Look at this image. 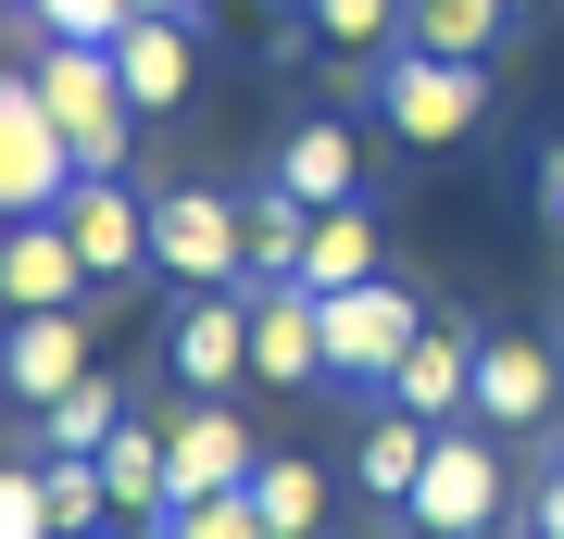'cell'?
Instances as JSON below:
<instances>
[{
  "label": "cell",
  "mask_w": 564,
  "mask_h": 539,
  "mask_svg": "<svg viewBox=\"0 0 564 539\" xmlns=\"http://www.w3.org/2000/svg\"><path fill=\"white\" fill-rule=\"evenodd\" d=\"M39 100H51V126L76 139V176H113L126 163V139H139V100H126V76H113V51H88V39H51L39 63Z\"/></svg>",
  "instance_id": "cell-1"
},
{
  "label": "cell",
  "mask_w": 564,
  "mask_h": 539,
  "mask_svg": "<svg viewBox=\"0 0 564 539\" xmlns=\"http://www.w3.org/2000/svg\"><path fill=\"white\" fill-rule=\"evenodd\" d=\"M151 263L176 289H251V201L226 188H163L151 201Z\"/></svg>",
  "instance_id": "cell-2"
},
{
  "label": "cell",
  "mask_w": 564,
  "mask_h": 539,
  "mask_svg": "<svg viewBox=\"0 0 564 539\" xmlns=\"http://www.w3.org/2000/svg\"><path fill=\"white\" fill-rule=\"evenodd\" d=\"M377 114H389V139L402 151H452L464 126L489 114V63H440V51H389L377 63Z\"/></svg>",
  "instance_id": "cell-3"
},
{
  "label": "cell",
  "mask_w": 564,
  "mask_h": 539,
  "mask_svg": "<svg viewBox=\"0 0 564 539\" xmlns=\"http://www.w3.org/2000/svg\"><path fill=\"white\" fill-rule=\"evenodd\" d=\"M426 339V301L402 277H364V289H326V377L351 389H389L402 377V352Z\"/></svg>",
  "instance_id": "cell-4"
},
{
  "label": "cell",
  "mask_w": 564,
  "mask_h": 539,
  "mask_svg": "<svg viewBox=\"0 0 564 539\" xmlns=\"http://www.w3.org/2000/svg\"><path fill=\"white\" fill-rule=\"evenodd\" d=\"M63 188H76V139L51 126L39 76H0V226L13 214H63Z\"/></svg>",
  "instance_id": "cell-5"
},
{
  "label": "cell",
  "mask_w": 564,
  "mask_h": 539,
  "mask_svg": "<svg viewBox=\"0 0 564 539\" xmlns=\"http://www.w3.org/2000/svg\"><path fill=\"white\" fill-rule=\"evenodd\" d=\"M163 364H176L188 401L239 389V377H251V289H188L176 326H163Z\"/></svg>",
  "instance_id": "cell-6"
},
{
  "label": "cell",
  "mask_w": 564,
  "mask_h": 539,
  "mask_svg": "<svg viewBox=\"0 0 564 539\" xmlns=\"http://www.w3.org/2000/svg\"><path fill=\"white\" fill-rule=\"evenodd\" d=\"M402 515L426 539H489V515H502V464H489L477 427H440V452H426V477H414Z\"/></svg>",
  "instance_id": "cell-7"
},
{
  "label": "cell",
  "mask_w": 564,
  "mask_h": 539,
  "mask_svg": "<svg viewBox=\"0 0 564 539\" xmlns=\"http://www.w3.org/2000/svg\"><path fill=\"white\" fill-rule=\"evenodd\" d=\"M101 289L63 239V214H13L0 226V314H76V301Z\"/></svg>",
  "instance_id": "cell-8"
},
{
  "label": "cell",
  "mask_w": 564,
  "mask_h": 539,
  "mask_svg": "<svg viewBox=\"0 0 564 539\" xmlns=\"http://www.w3.org/2000/svg\"><path fill=\"white\" fill-rule=\"evenodd\" d=\"M464 414H489V440L502 427H564V352L552 339H477V401Z\"/></svg>",
  "instance_id": "cell-9"
},
{
  "label": "cell",
  "mask_w": 564,
  "mask_h": 539,
  "mask_svg": "<svg viewBox=\"0 0 564 539\" xmlns=\"http://www.w3.org/2000/svg\"><path fill=\"white\" fill-rule=\"evenodd\" d=\"M63 239H76L88 277H139V263H151V201L126 176H76V188H63Z\"/></svg>",
  "instance_id": "cell-10"
},
{
  "label": "cell",
  "mask_w": 564,
  "mask_h": 539,
  "mask_svg": "<svg viewBox=\"0 0 564 539\" xmlns=\"http://www.w3.org/2000/svg\"><path fill=\"white\" fill-rule=\"evenodd\" d=\"M251 377H326V289H302V277H263L251 289Z\"/></svg>",
  "instance_id": "cell-11"
},
{
  "label": "cell",
  "mask_w": 564,
  "mask_h": 539,
  "mask_svg": "<svg viewBox=\"0 0 564 539\" xmlns=\"http://www.w3.org/2000/svg\"><path fill=\"white\" fill-rule=\"evenodd\" d=\"M76 377H101V364H88V314H13V339H0V389L51 414Z\"/></svg>",
  "instance_id": "cell-12"
},
{
  "label": "cell",
  "mask_w": 564,
  "mask_h": 539,
  "mask_svg": "<svg viewBox=\"0 0 564 539\" xmlns=\"http://www.w3.org/2000/svg\"><path fill=\"white\" fill-rule=\"evenodd\" d=\"M163 464H176V502H202V489H251V427L239 414H214V401H188L176 427H163Z\"/></svg>",
  "instance_id": "cell-13"
},
{
  "label": "cell",
  "mask_w": 564,
  "mask_h": 539,
  "mask_svg": "<svg viewBox=\"0 0 564 539\" xmlns=\"http://www.w3.org/2000/svg\"><path fill=\"white\" fill-rule=\"evenodd\" d=\"M276 188H289V201H314V214H339V201L364 188V139H351L339 114L289 126V139H276Z\"/></svg>",
  "instance_id": "cell-14"
},
{
  "label": "cell",
  "mask_w": 564,
  "mask_h": 539,
  "mask_svg": "<svg viewBox=\"0 0 564 539\" xmlns=\"http://www.w3.org/2000/svg\"><path fill=\"white\" fill-rule=\"evenodd\" d=\"M377 401H402V414H440V427H452L464 401H477V339H452V326L426 314V339L402 352V377H389Z\"/></svg>",
  "instance_id": "cell-15"
},
{
  "label": "cell",
  "mask_w": 564,
  "mask_h": 539,
  "mask_svg": "<svg viewBox=\"0 0 564 539\" xmlns=\"http://www.w3.org/2000/svg\"><path fill=\"white\" fill-rule=\"evenodd\" d=\"M113 76H126L139 114H176V100H188V25H176V13H139V25L113 39Z\"/></svg>",
  "instance_id": "cell-16"
},
{
  "label": "cell",
  "mask_w": 564,
  "mask_h": 539,
  "mask_svg": "<svg viewBox=\"0 0 564 539\" xmlns=\"http://www.w3.org/2000/svg\"><path fill=\"white\" fill-rule=\"evenodd\" d=\"M426 452H440V414H402V401H389V414L364 427V464H351V477L377 489L389 515H402V502H414V477H426Z\"/></svg>",
  "instance_id": "cell-17"
},
{
  "label": "cell",
  "mask_w": 564,
  "mask_h": 539,
  "mask_svg": "<svg viewBox=\"0 0 564 539\" xmlns=\"http://www.w3.org/2000/svg\"><path fill=\"white\" fill-rule=\"evenodd\" d=\"M502 25H514V0H402V39L440 51V63H489Z\"/></svg>",
  "instance_id": "cell-18"
},
{
  "label": "cell",
  "mask_w": 564,
  "mask_h": 539,
  "mask_svg": "<svg viewBox=\"0 0 564 539\" xmlns=\"http://www.w3.org/2000/svg\"><path fill=\"white\" fill-rule=\"evenodd\" d=\"M101 489H113V515H163L176 502V464H163V427L126 414L113 440H101Z\"/></svg>",
  "instance_id": "cell-19"
},
{
  "label": "cell",
  "mask_w": 564,
  "mask_h": 539,
  "mask_svg": "<svg viewBox=\"0 0 564 539\" xmlns=\"http://www.w3.org/2000/svg\"><path fill=\"white\" fill-rule=\"evenodd\" d=\"M364 277H377V226H364L351 201H339V214H314V239H302V289H364Z\"/></svg>",
  "instance_id": "cell-20"
},
{
  "label": "cell",
  "mask_w": 564,
  "mask_h": 539,
  "mask_svg": "<svg viewBox=\"0 0 564 539\" xmlns=\"http://www.w3.org/2000/svg\"><path fill=\"white\" fill-rule=\"evenodd\" d=\"M302 239H314V201H289L276 176H263V201H251V289L263 277H302Z\"/></svg>",
  "instance_id": "cell-21"
},
{
  "label": "cell",
  "mask_w": 564,
  "mask_h": 539,
  "mask_svg": "<svg viewBox=\"0 0 564 539\" xmlns=\"http://www.w3.org/2000/svg\"><path fill=\"white\" fill-rule=\"evenodd\" d=\"M113 427H126V389H113V377H76V389L39 414V440H51V452H101Z\"/></svg>",
  "instance_id": "cell-22"
},
{
  "label": "cell",
  "mask_w": 564,
  "mask_h": 539,
  "mask_svg": "<svg viewBox=\"0 0 564 539\" xmlns=\"http://www.w3.org/2000/svg\"><path fill=\"white\" fill-rule=\"evenodd\" d=\"M251 502H263V539H314L326 527V477L314 464H251Z\"/></svg>",
  "instance_id": "cell-23"
},
{
  "label": "cell",
  "mask_w": 564,
  "mask_h": 539,
  "mask_svg": "<svg viewBox=\"0 0 564 539\" xmlns=\"http://www.w3.org/2000/svg\"><path fill=\"white\" fill-rule=\"evenodd\" d=\"M39 489H51V515H63V539L113 527V489H101V452H51V464H39Z\"/></svg>",
  "instance_id": "cell-24"
},
{
  "label": "cell",
  "mask_w": 564,
  "mask_h": 539,
  "mask_svg": "<svg viewBox=\"0 0 564 539\" xmlns=\"http://www.w3.org/2000/svg\"><path fill=\"white\" fill-rule=\"evenodd\" d=\"M326 51H402V0H302Z\"/></svg>",
  "instance_id": "cell-25"
},
{
  "label": "cell",
  "mask_w": 564,
  "mask_h": 539,
  "mask_svg": "<svg viewBox=\"0 0 564 539\" xmlns=\"http://www.w3.org/2000/svg\"><path fill=\"white\" fill-rule=\"evenodd\" d=\"M176 539H263V502L251 489H202V502H163Z\"/></svg>",
  "instance_id": "cell-26"
},
{
  "label": "cell",
  "mask_w": 564,
  "mask_h": 539,
  "mask_svg": "<svg viewBox=\"0 0 564 539\" xmlns=\"http://www.w3.org/2000/svg\"><path fill=\"white\" fill-rule=\"evenodd\" d=\"M25 13H39L51 39H88V51H113L126 25H139V0H25Z\"/></svg>",
  "instance_id": "cell-27"
},
{
  "label": "cell",
  "mask_w": 564,
  "mask_h": 539,
  "mask_svg": "<svg viewBox=\"0 0 564 539\" xmlns=\"http://www.w3.org/2000/svg\"><path fill=\"white\" fill-rule=\"evenodd\" d=\"M0 539H63L51 489H39V464H13V477H0Z\"/></svg>",
  "instance_id": "cell-28"
},
{
  "label": "cell",
  "mask_w": 564,
  "mask_h": 539,
  "mask_svg": "<svg viewBox=\"0 0 564 539\" xmlns=\"http://www.w3.org/2000/svg\"><path fill=\"white\" fill-rule=\"evenodd\" d=\"M527 539H564V464L540 477V502H527Z\"/></svg>",
  "instance_id": "cell-29"
},
{
  "label": "cell",
  "mask_w": 564,
  "mask_h": 539,
  "mask_svg": "<svg viewBox=\"0 0 564 539\" xmlns=\"http://www.w3.org/2000/svg\"><path fill=\"white\" fill-rule=\"evenodd\" d=\"M540 226L564 239V151H540Z\"/></svg>",
  "instance_id": "cell-30"
},
{
  "label": "cell",
  "mask_w": 564,
  "mask_h": 539,
  "mask_svg": "<svg viewBox=\"0 0 564 539\" xmlns=\"http://www.w3.org/2000/svg\"><path fill=\"white\" fill-rule=\"evenodd\" d=\"M139 13H188V0H139Z\"/></svg>",
  "instance_id": "cell-31"
},
{
  "label": "cell",
  "mask_w": 564,
  "mask_h": 539,
  "mask_svg": "<svg viewBox=\"0 0 564 539\" xmlns=\"http://www.w3.org/2000/svg\"><path fill=\"white\" fill-rule=\"evenodd\" d=\"M514 13H540V0H514Z\"/></svg>",
  "instance_id": "cell-32"
},
{
  "label": "cell",
  "mask_w": 564,
  "mask_h": 539,
  "mask_svg": "<svg viewBox=\"0 0 564 539\" xmlns=\"http://www.w3.org/2000/svg\"><path fill=\"white\" fill-rule=\"evenodd\" d=\"M88 539H101V527H88Z\"/></svg>",
  "instance_id": "cell-33"
}]
</instances>
